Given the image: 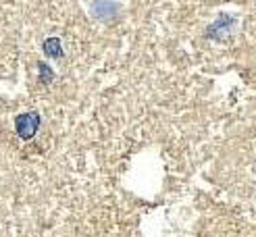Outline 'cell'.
Masks as SVG:
<instances>
[{
  "label": "cell",
  "mask_w": 256,
  "mask_h": 237,
  "mask_svg": "<svg viewBox=\"0 0 256 237\" xmlns=\"http://www.w3.org/2000/svg\"><path fill=\"white\" fill-rule=\"evenodd\" d=\"M40 125H42L40 112H36V110L21 112V115H17V119H15V131L21 140H32V137L38 133V129H40Z\"/></svg>",
  "instance_id": "cell-1"
},
{
  "label": "cell",
  "mask_w": 256,
  "mask_h": 237,
  "mask_svg": "<svg viewBox=\"0 0 256 237\" xmlns=\"http://www.w3.org/2000/svg\"><path fill=\"white\" fill-rule=\"evenodd\" d=\"M234 27H236V19H232L229 15H221V17H216V21L208 25L206 37L208 40H223L225 35L232 33Z\"/></svg>",
  "instance_id": "cell-2"
},
{
  "label": "cell",
  "mask_w": 256,
  "mask_h": 237,
  "mask_svg": "<svg viewBox=\"0 0 256 237\" xmlns=\"http://www.w3.org/2000/svg\"><path fill=\"white\" fill-rule=\"evenodd\" d=\"M90 10L94 12V17L98 19H108L114 17V12L119 10V4H112V2H100V4H92Z\"/></svg>",
  "instance_id": "cell-3"
},
{
  "label": "cell",
  "mask_w": 256,
  "mask_h": 237,
  "mask_svg": "<svg viewBox=\"0 0 256 237\" xmlns=\"http://www.w3.org/2000/svg\"><path fill=\"white\" fill-rule=\"evenodd\" d=\"M44 54L50 58H62V44L58 37H48L44 42Z\"/></svg>",
  "instance_id": "cell-4"
},
{
  "label": "cell",
  "mask_w": 256,
  "mask_h": 237,
  "mask_svg": "<svg viewBox=\"0 0 256 237\" xmlns=\"http://www.w3.org/2000/svg\"><path fill=\"white\" fill-rule=\"evenodd\" d=\"M52 77H54L52 69L42 62V65H40V79H42V83H50V81H52Z\"/></svg>",
  "instance_id": "cell-5"
}]
</instances>
